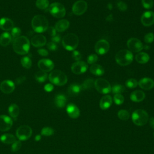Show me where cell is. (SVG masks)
<instances>
[{"mask_svg":"<svg viewBox=\"0 0 154 154\" xmlns=\"http://www.w3.org/2000/svg\"><path fill=\"white\" fill-rule=\"evenodd\" d=\"M14 51L20 55H25L28 53L30 48V43L25 36H19L14 39L13 43Z\"/></svg>","mask_w":154,"mask_h":154,"instance_id":"obj_1","label":"cell"},{"mask_svg":"<svg viewBox=\"0 0 154 154\" xmlns=\"http://www.w3.org/2000/svg\"><path fill=\"white\" fill-rule=\"evenodd\" d=\"M48 20L43 15L35 16L31 21V26L34 31L38 33H42L46 31L48 28Z\"/></svg>","mask_w":154,"mask_h":154,"instance_id":"obj_2","label":"cell"},{"mask_svg":"<svg viewBox=\"0 0 154 154\" xmlns=\"http://www.w3.org/2000/svg\"><path fill=\"white\" fill-rule=\"evenodd\" d=\"M115 59L117 63L120 66H128L132 62L133 54L128 49H122L116 54Z\"/></svg>","mask_w":154,"mask_h":154,"instance_id":"obj_3","label":"cell"},{"mask_svg":"<svg viewBox=\"0 0 154 154\" xmlns=\"http://www.w3.org/2000/svg\"><path fill=\"white\" fill-rule=\"evenodd\" d=\"M79 44L78 36L73 33H68L62 39V45L67 51H74Z\"/></svg>","mask_w":154,"mask_h":154,"instance_id":"obj_4","label":"cell"},{"mask_svg":"<svg viewBox=\"0 0 154 154\" xmlns=\"http://www.w3.org/2000/svg\"><path fill=\"white\" fill-rule=\"evenodd\" d=\"M50 82L56 85L61 86L66 84L67 82L66 75L60 70H54L49 75Z\"/></svg>","mask_w":154,"mask_h":154,"instance_id":"obj_5","label":"cell"},{"mask_svg":"<svg viewBox=\"0 0 154 154\" xmlns=\"http://www.w3.org/2000/svg\"><path fill=\"white\" fill-rule=\"evenodd\" d=\"M132 120L135 125L144 126L149 120L148 113L142 109H136L132 114Z\"/></svg>","mask_w":154,"mask_h":154,"instance_id":"obj_6","label":"cell"},{"mask_svg":"<svg viewBox=\"0 0 154 154\" xmlns=\"http://www.w3.org/2000/svg\"><path fill=\"white\" fill-rule=\"evenodd\" d=\"M49 13L55 17L61 18L66 14L64 6L60 2H53L49 6Z\"/></svg>","mask_w":154,"mask_h":154,"instance_id":"obj_7","label":"cell"},{"mask_svg":"<svg viewBox=\"0 0 154 154\" xmlns=\"http://www.w3.org/2000/svg\"><path fill=\"white\" fill-rule=\"evenodd\" d=\"M94 87L101 94H108L111 91L109 82L103 78H97L94 81Z\"/></svg>","mask_w":154,"mask_h":154,"instance_id":"obj_8","label":"cell"},{"mask_svg":"<svg viewBox=\"0 0 154 154\" xmlns=\"http://www.w3.org/2000/svg\"><path fill=\"white\" fill-rule=\"evenodd\" d=\"M32 133V129L28 125H22L16 131V136L20 141H26L30 138Z\"/></svg>","mask_w":154,"mask_h":154,"instance_id":"obj_9","label":"cell"},{"mask_svg":"<svg viewBox=\"0 0 154 154\" xmlns=\"http://www.w3.org/2000/svg\"><path fill=\"white\" fill-rule=\"evenodd\" d=\"M87 9V3L84 0L76 1L72 6V12L77 16L82 15Z\"/></svg>","mask_w":154,"mask_h":154,"instance_id":"obj_10","label":"cell"},{"mask_svg":"<svg viewBox=\"0 0 154 154\" xmlns=\"http://www.w3.org/2000/svg\"><path fill=\"white\" fill-rule=\"evenodd\" d=\"M127 46L131 52H138L143 49L141 42L137 38H131L127 42Z\"/></svg>","mask_w":154,"mask_h":154,"instance_id":"obj_11","label":"cell"},{"mask_svg":"<svg viewBox=\"0 0 154 154\" xmlns=\"http://www.w3.org/2000/svg\"><path fill=\"white\" fill-rule=\"evenodd\" d=\"M109 49V43L106 40L101 39L97 41L94 46V50L99 55H104Z\"/></svg>","mask_w":154,"mask_h":154,"instance_id":"obj_12","label":"cell"},{"mask_svg":"<svg viewBox=\"0 0 154 154\" xmlns=\"http://www.w3.org/2000/svg\"><path fill=\"white\" fill-rule=\"evenodd\" d=\"M88 64L84 61H78L72 64L71 70L72 72L76 75H81L87 71Z\"/></svg>","mask_w":154,"mask_h":154,"instance_id":"obj_13","label":"cell"},{"mask_svg":"<svg viewBox=\"0 0 154 154\" xmlns=\"http://www.w3.org/2000/svg\"><path fill=\"white\" fill-rule=\"evenodd\" d=\"M13 125V120L11 117L6 115L0 116V131H8Z\"/></svg>","mask_w":154,"mask_h":154,"instance_id":"obj_14","label":"cell"},{"mask_svg":"<svg viewBox=\"0 0 154 154\" xmlns=\"http://www.w3.org/2000/svg\"><path fill=\"white\" fill-rule=\"evenodd\" d=\"M141 23L145 26H150L154 23V13L147 11L143 13L141 17Z\"/></svg>","mask_w":154,"mask_h":154,"instance_id":"obj_15","label":"cell"},{"mask_svg":"<svg viewBox=\"0 0 154 154\" xmlns=\"http://www.w3.org/2000/svg\"><path fill=\"white\" fill-rule=\"evenodd\" d=\"M38 68L45 72L51 71L54 67V64L50 59H42L38 62Z\"/></svg>","mask_w":154,"mask_h":154,"instance_id":"obj_16","label":"cell"},{"mask_svg":"<svg viewBox=\"0 0 154 154\" xmlns=\"http://www.w3.org/2000/svg\"><path fill=\"white\" fill-rule=\"evenodd\" d=\"M15 88L14 84L10 80H4L0 84V90L5 94L12 93Z\"/></svg>","mask_w":154,"mask_h":154,"instance_id":"obj_17","label":"cell"},{"mask_svg":"<svg viewBox=\"0 0 154 154\" xmlns=\"http://www.w3.org/2000/svg\"><path fill=\"white\" fill-rule=\"evenodd\" d=\"M140 87L145 90H149L154 87V81L150 78H143L138 82Z\"/></svg>","mask_w":154,"mask_h":154,"instance_id":"obj_18","label":"cell"},{"mask_svg":"<svg viewBox=\"0 0 154 154\" xmlns=\"http://www.w3.org/2000/svg\"><path fill=\"white\" fill-rule=\"evenodd\" d=\"M66 111L69 116L72 119H76L79 116L80 111L78 107L73 104L69 103L66 107Z\"/></svg>","mask_w":154,"mask_h":154,"instance_id":"obj_19","label":"cell"},{"mask_svg":"<svg viewBox=\"0 0 154 154\" xmlns=\"http://www.w3.org/2000/svg\"><path fill=\"white\" fill-rule=\"evenodd\" d=\"M31 42L34 47H42L46 43V38L44 35L38 34L31 38Z\"/></svg>","mask_w":154,"mask_h":154,"instance_id":"obj_20","label":"cell"},{"mask_svg":"<svg viewBox=\"0 0 154 154\" xmlns=\"http://www.w3.org/2000/svg\"><path fill=\"white\" fill-rule=\"evenodd\" d=\"M112 103V99L111 96L109 95H105L103 96L99 102L100 108L103 109L105 110L108 109Z\"/></svg>","mask_w":154,"mask_h":154,"instance_id":"obj_21","label":"cell"},{"mask_svg":"<svg viewBox=\"0 0 154 154\" xmlns=\"http://www.w3.org/2000/svg\"><path fill=\"white\" fill-rule=\"evenodd\" d=\"M14 23L9 18L3 17L0 19V28L4 31H10L13 28Z\"/></svg>","mask_w":154,"mask_h":154,"instance_id":"obj_22","label":"cell"},{"mask_svg":"<svg viewBox=\"0 0 154 154\" xmlns=\"http://www.w3.org/2000/svg\"><path fill=\"white\" fill-rule=\"evenodd\" d=\"M82 88L81 85H79L77 83H73L69 86L67 88V93L69 96L73 97L78 96Z\"/></svg>","mask_w":154,"mask_h":154,"instance_id":"obj_23","label":"cell"},{"mask_svg":"<svg viewBox=\"0 0 154 154\" xmlns=\"http://www.w3.org/2000/svg\"><path fill=\"white\" fill-rule=\"evenodd\" d=\"M145 96V93L141 90H135L131 93L130 99L133 102H140L144 99Z\"/></svg>","mask_w":154,"mask_h":154,"instance_id":"obj_24","label":"cell"},{"mask_svg":"<svg viewBox=\"0 0 154 154\" xmlns=\"http://www.w3.org/2000/svg\"><path fill=\"white\" fill-rule=\"evenodd\" d=\"M69 25L70 23L67 20L61 19L56 23L55 28L58 32H63L69 28Z\"/></svg>","mask_w":154,"mask_h":154,"instance_id":"obj_25","label":"cell"},{"mask_svg":"<svg viewBox=\"0 0 154 154\" xmlns=\"http://www.w3.org/2000/svg\"><path fill=\"white\" fill-rule=\"evenodd\" d=\"M55 104L57 107L61 108L65 106L67 103V98L63 94H58L56 95L54 99Z\"/></svg>","mask_w":154,"mask_h":154,"instance_id":"obj_26","label":"cell"},{"mask_svg":"<svg viewBox=\"0 0 154 154\" xmlns=\"http://www.w3.org/2000/svg\"><path fill=\"white\" fill-rule=\"evenodd\" d=\"M90 71L96 76H102L105 72L103 67L97 64H93L90 67Z\"/></svg>","mask_w":154,"mask_h":154,"instance_id":"obj_27","label":"cell"},{"mask_svg":"<svg viewBox=\"0 0 154 154\" xmlns=\"http://www.w3.org/2000/svg\"><path fill=\"white\" fill-rule=\"evenodd\" d=\"M12 37L9 32H3L0 36V45L2 46H7L10 43Z\"/></svg>","mask_w":154,"mask_h":154,"instance_id":"obj_28","label":"cell"},{"mask_svg":"<svg viewBox=\"0 0 154 154\" xmlns=\"http://www.w3.org/2000/svg\"><path fill=\"white\" fill-rule=\"evenodd\" d=\"M0 140L5 144H13L16 140V137L11 134H5L1 136Z\"/></svg>","mask_w":154,"mask_h":154,"instance_id":"obj_29","label":"cell"},{"mask_svg":"<svg viewBox=\"0 0 154 154\" xmlns=\"http://www.w3.org/2000/svg\"><path fill=\"white\" fill-rule=\"evenodd\" d=\"M149 55L146 52H140L135 56L136 61L140 64H144L149 61Z\"/></svg>","mask_w":154,"mask_h":154,"instance_id":"obj_30","label":"cell"},{"mask_svg":"<svg viewBox=\"0 0 154 154\" xmlns=\"http://www.w3.org/2000/svg\"><path fill=\"white\" fill-rule=\"evenodd\" d=\"M8 111L10 116L13 118H16L19 114V108L15 103L11 104L8 107Z\"/></svg>","mask_w":154,"mask_h":154,"instance_id":"obj_31","label":"cell"},{"mask_svg":"<svg viewBox=\"0 0 154 154\" xmlns=\"http://www.w3.org/2000/svg\"><path fill=\"white\" fill-rule=\"evenodd\" d=\"M94 80L93 78L85 79L81 85L82 90H89L94 87Z\"/></svg>","mask_w":154,"mask_h":154,"instance_id":"obj_32","label":"cell"},{"mask_svg":"<svg viewBox=\"0 0 154 154\" xmlns=\"http://www.w3.org/2000/svg\"><path fill=\"white\" fill-rule=\"evenodd\" d=\"M34 78L35 80L38 82H45L47 78H48V74L46 72H43L42 70H40L37 72L34 75Z\"/></svg>","mask_w":154,"mask_h":154,"instance_id":"obj_33","label":"cell"},{"mask_svg":"<svg viewBox=\"0 0 154 154\" xmlns=\"http://www.w3.org/2000/svg\"><path fill=\"white\" fill-rule=\"evenodd\" d=\"M111 91L114 94H121L125 91V87L121 84H115L111 87Z\"/></svg>","mask_w":154,"mask_h":154,"instance_id":"obj_34","label":"cell"},{"mask_svg":"<svg viewBox=\"0 0 154 154\" xmlns=\"http://www.w3.org/2000/svg\"><path fill=\"white\" fill-rule=\"evenodd\" d=\"M20 62L22 66L25 69H29L32 66L31 60L29 57L27 56L22 57L20 60Z\"/></svg>","mask_w":154,"mask_h":154,"instance_id":"obj_35","label":"cell"},{"mask_svg":"<svg viewBox=\"0 0 154 154\" xmlns=\"http://www.w3.org/2000/svg\"><path fill=\"white\" fill-rule=\"evenodd\" d=\"M118 117L122 120H127L129 118V113L126 109H120L117 112Z\"/></svg>","mask_w":154,"mask_h":154,"instance_id":"obj_36","label":"cell"},{"mask_svg":"<svg viewBox=\"0 0 154 154\" xmlns=\"http://www.w3.org/2000/svg\"><path fill=\"white\" fill-rule=\"evenodd\" d=\"M37 7L41 10H45L49 7L48 0H37L35 2Z\"/></svg>","mask_w":154,"mask_h":154,"instance_id":"obj_37","label":"cell"},{"mask_svg":"<svg viewBox=\"0 0 154 154\" xmlns=\"http://www.w3.org/2000/svg\"><path fill=\"white\" fill-rule=\"evenodd\" d=\"M54 134V130L53 128L48 126L44 127L41 130V135L43 136H51Z\"/></svg>","mask_w":154,"mask_h":154,"instance_id":"obj_38","label":"cell"},{"mask_svg":"<svg viewBox=\"0 0 154 154\" xmlns=\"http://www.w3.org/2000/svg\"><path fill=\"white\" fill-rule=\"evenodd\" d=\"M125 84L128 88H134L138 85V81L134 78H130L126 80Z\"/></svg>","mask_w":154,"mask_h":154,"instance_id":"obj_39","label":"cell"},{"mask_svg":"<svg viewBox=\"0 0 154 154\" xmlns=\"http://www.w3.org/2000/svg\"><path fill=\"white\" fill-rule=\"evenodd\" d=\"M113 100L116 105H121L124 102V97L121 94H116L114 96Z\"/></svg>","mask_w":154,"mask_h":154,"instance_id":"obj_40","label":"cell"},{"mask_svg":"<svg viewBox=\"0 0 154 154\" xmlns=\"http://www.w3.org/2000/svg\"><path fill=\"white\" fill-rule=\"evenodd\" d=\"M22 146V143L21 141L20 140H16L11 146V150L13 152H17L18 150H19L21 148Z\"/></svg>","mask_w":154,"mask_h":154,"instance_id":"obj_41","label":"cell"},{"mask_svg":"<svg viewBox=\"0 0 154 154\" xmlns=\"http://www.w3.org/2000/svg\"><path fill=\"white\" fill-rule=\"evenodd\" d=\"M20 34H21V30L18 27H13V28L11 29V37L13 38V39H15L17 37H19Z\"/></svg>","mask_w":154,"mask_h":154,"instance_id":"obj_42","label":"cell"},{"mask_svg":"<svg viewBox=\"0 0 154 154\" xmlns=\"http://www.w3.org/2000/svg\"><path fill=\"white\" fill-rule=\"evenodd\" d=\"M141 2L144 8L150 9L153 7V0H141Z\"/></svg>","mask_w":154,"mask_h":154,"instance_id":"obj_43","label":"cell"},{"mask_svg":"<svg viewBox=\"0 0 154 154\" xmlns=\"http://www.w3.org/2000/svg\"><path fill=\"white\" fill-rule=\"evenodd\" d=\"M97 59H98V57L96 54H90L87 57V63L91 64H94L97 61Z\"/></svg>","mask_w":154,"mask_h":154,"instance_id":"obj_44","label":"cell"},{"mask_svg":"<svg viewBox=\"0 0 154 154\" xmlns=\"http://www.w3.org/2000/svg\"><path fill=\"white\" fill-rule=\"evenodd\" d=\"M144 40V42L147 43H152L154 40V35H153V34L152 32L147 33V34L145 35Z\"/></svg>","mask_w":154,"mask_h":154,"instance_id":"obj_45","label":"cell"},{"mask_svg":"<svg viewBox=\"0 0 154 154\" xmlns=\"http://www.w3.org/2000/svg\"><path fill=\"white\" fill-rule=\"evenodd\" d=\"M72 57L75 60L78 61L81 60V59L82 58V55L79 51L74 50V51H73V52H72Z\"/></svg>","mask_w":154,"mask_h":154,"instance_id":"obj_46","label":"cell"},{"mask_svg":"<svg viewBox=\"0 0 154 154\" xmlns=\"http://www.w3.org/2000/svg\"><path fill=\"white\" fill-rule=\"evenodd\" d=\"M117 7L120 11H125L127 10V5L123 1H119L117 3Z\"/></svg>","mask_w":154,"mask_h":154,"instance_id":"obj_47","label":"cell"},{"mask_svg":"<svg viewBox=\"0 0 154 154\" xmlns=\"http://www.w3.org/2000/svg\"><path fill=\"white\" fill-rule=\"evenodd\" d=\"M47 47L48 48L52 51H55L57 49L58 46L57 45V44L53 42H50L47 44Z\"/></svg>","mask_w":154,"mask_h":154,"instance_id":"obj_48","label":"cell"},{"mask_svg":"<svg viewBox=\"0 0 154 154\" xmlns=\"http://www.w3.org/2000/svg\"><path fill=\"white\" fill-rule=\"evenodd\" d=\"M46 31H47L48 33L50 35H51L52 37H53V36H54V35H56V29H55V28L54 27H53V26H49V27H48Z\"/></svg>","mask_w":154,"mask_h":154,"instance_id":"obj_49","label":"cell"},{"mask_svg":"<svg viewBox=\"0 0 154 154\" xmlns=\"http://www.w3.org/2000/svg\"><path fill=\"white\" fill-rule=\"evenodd\" d=\"M44 89L47 92H51L54 90V85L52 84L48 83L44 86Z\"/></svg>","mask_w":154,"mask_h":154,"instance_id":"obj_50","label":"cell"},{"mask_svg":"<svg viewBox=\"0 0 154 154\" xmlns=\"http://www.w3.org/2000/svg\"><path fill=\"white\" fill-rule=\"evenodd\" d=\"M51 40H52V42H54L55 43H59L60 42V40H61V36H60V35L56 34L55 35L52 37Z\"/></svg>","mask_w":154,"mask_h":154,"instance_id":"obj_51","label":"cell"},{"mask_svg":"<svg viewBox=\"0 0 154 154\" xmlns=\"http://www.w3.org/2000/svg\"><path fill=\"white\" fill-rule=\"evenodd\" d=\"M37 52L41 55V56H47L48 55V52L45 49H39L37 51Z\"/></svg>","mask_w":154,"mask_h":154,"instance_id":"obj_52","label":"cell"},{"mask_svg":"<svg viewBox=\"0 0 154 154\" xmlns=\"http://www.w3.org/2000/svg\"><path fill=\"white\" fill-rule=\"evenodd\" d=\"M26 78L25 76H20L19 78H17L16 79V83L17 84H22L23 81H25Z\"/></svg>","mask_w":154,"mask_h":154,"instance_id":"obj_53","label":"cell"},{"mask_svg":"<svg viewBox=\"0 0 154 154\" xmlns=\"http://www.w3.org/2000/svg\"><path fill=\"white\" fill-rule=\"evenodd\" d=\"M149 125L150 126L154 129V117H152L149 119Z\"/></svg>","mask_w":154,"mask_h":154,"instance_id":"obj_54","label":"cell"},{"mask_svg":"<svg viewBox=\"0 0 154 154\" xmlns=\"http://www.w3.org/2000/svg\"><path fill=\"white\" fill-rule=\"evenodd\" d=\"M41 138H42V136H41L40 135H39V134L36 135L35 137V140L36 141H40V140H41Z\"/></svg>","mask_w":154,"mask_h":154,"instance_id":"obj_55","label":"cell"},{"mask_svg":"<svg viewBox=\"0 0 154 154\" xmlns=\"http://www.w3.org/2000/svg\"><path fill=\"white\" fill-rule=\"evenodd\" d=\"M153 135H154V132H153Z\"/></svg>","mask_w":154,"mask_h":154,"instance_id":"obj_56","label":"cell"}]
</instances>
